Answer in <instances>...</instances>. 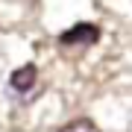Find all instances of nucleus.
Returning a JSON list of instances; mask_svg holds the SVG:
<instances>
[{"mask_svg":"<svg viewBox=\"0 0 132 132\" xmlns=\"http://www.w3.org/2000/svg\"><path fill=\"white\" fill-rule=\"evenodd\" d=\"M97 38H100V29L94 24H76L68 32L59 35V44L62 47H71V44H97Z\"/></svg>","mask_w":132,"mask_h":132,"instance_id":"f257e3e1","label":"nucleus"},{"mask_svg":"<svg viewBox=\"0 0 132 132\" xmlns=\"http://www.w3.org/2000/svg\"><path fill=\"white\" fill-rule=\"evenodd\" d=\"M35 76H38V71H35V65H24V68H18V71L12 73V79H9V85L18 94H27V91H32V85H35Z\"/></svg>","mask_w":132,"mask_h":132,"instance_id":"f03ea898","label":"nucleus"},{"mask_svg":"<svg viewBox=\"0 0 132 132\" xmlns=\"http://www.w3.org/2000/svg\"><path fill=\"white\" fill-rule=\"evenodd\" d=\"M59 132H100L97 126H94V123H91V120H71V123H68V126H62Z\"/></svg>","mask_w":132,"mask_h":132,"instance_id":"7ed1b4c3","label":"nucleus"}]
</instances>
